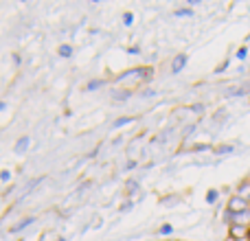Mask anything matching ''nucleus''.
Listing matches in <instances>:
<instances>
[{"label": "nucleus", "mask_w": 250, "mask_h": 241, "mask_svg": "<svg viewBox=\"0 0 250 241\" xmlns=\"http://www.w3.org/2000/svg\"><path fill=\"white\" fill-rule=\"evenodd\" d=\"M229 213H233V215H242V213L250 211V202H246V200L237 198V195H233V198L229 200V208H226Z\"/></svg>", "instance_id": "f257e3e1"}, {"label": "nucleus", "mask_w": 250, "mask_h": 241, "mask_svg": "<svg viewBox=\"0 0 250 241\" xmlns=\"http://www.w3.org/2000/svg\"><path fill=\"white\" fill-rule=\"evenodd\" d=\"M246 233H248V228H244V226H237V224H233L229 228L230 241H244V239H246Z\"/></svg>", "instance_id": "f03ea898"}, {"label": "nucleus", "mask_w": 250, "mask_h": 241, "mask_svg": "<svg viewBox=\"0 0 250 241\" xmlns=\"http://www.w3.org/2000/svg\"><path fill=\"white\" fill-rule=\"evenodd\" d=\"M237 198H242V200H246V202H250V178H246V180H242L239 182V186H237Z\"/></svg>", "instance_id": "7ed1b4c3"}, {"label": "nucleus", "mask_w": 250, "mask_h": 241, "mask_svg": "<svg viewBox=\"0 0 250 241\" xmlns=\"http://www.w3.org/2000/svg\"><path fill=\"white\" fill-rule=\"evenodd\" d=\"M185 66H187V55L185 53H180V55H176L173 57V61H171V73H180Z\"/></svg>", "instance_id": "20e7f679"}, {"label": "nucleus", "mask_w": 250, "mask_h": 241, "mask_svg": "<svg viewBox=\"0 0 250 241\" xmlns=\"http://www.w3.org/2000/svg\"><path fill=\"white\" fill-rule=\"evenodd\" d=\"M29 145H31V138H29V136H22L20 141L16 142V147H13V151H16V154H24V151L29 149Z\"/></svg>", "instance_id": "39448f33"}, {"label": "nucleus", "mask_w": 250, "mask_h": 241, "mask_svg": "<svg viewBox=\"0 0 250 241\" xmlns=\"http://www.w3.org/2000/svg\"><path fill=\"white\" fill-rule=\"evenodd\" d=\"M31 224H33V217H24V220H22L16 228H11V233H22V230H24L26 226H31Z\"/></svg>", "instance_id": "423d86ee"}, {"label": "nucleus", "mask_w": 250, "mask_h": 241, "mask_svg": "<svg viewBox=\"0 0 250 241\" xmlns=\"http://www.w3.org/2000/svg\"><path fill=\"white\" fill-rule=\"evenodd\" d=\"M60 55L62 57H70V55H73V46H70V44H62V46H60Z\"/></svg>", "instance_id": "0eeeda50"}, {"label": "nucleus", "mask_w": 250, "mask_h": 241, "mask_svg": "<svg viewBox=\"0 0 250 241\" xmlns=\"http://www.w3.org/2000/svg\"><path fill=\"white\" fill-rule=\"evenodd\" d=\"M132 117H123V119H117L114 120V127H123V125H127V123H132Z\"/></svg>", "instance_id": "6e6552de"}, {"label": "nucleus", "mask_w": 250, "mask_h": 241, "mask_svg": "<svg viewBox=\"0 0 250 241\" xmlns=\"http://www.w3.org/2000/svg\"><path fill=\"white\" fill-rule=\"evenodd\" d=\"M129 95H132V92H127V90H123V92H119V90H117L112 97H114V99H117V101H125Z\"/></svg>", "instance_id": "1a4fd4ad"}, {"label": "nucleus", "mask_w": 250, "mask_h": 241, "mask_svg": "<svg viewBox=\"0 0 250 241\" xmlns=\"http://www.w3.org/2000/svg\"><path fill=\"white\" fill-rule=\"evenodd\" d=\"M99 86H104V81H101V79H95V81H90V83L86 86V90H97Z\"/></svg>", "instance_id": "9d476101"}, {"label": "nucleus", "mask_w": 250, "mask_h": 241, "mask_svg": "<svg viewBox=\"0 0 250 241\" xmlns=\"http://www.w3.org/2000/svg\"><path fill=\"white\" fill-rule=\"evenodd\" d=\"M217 198H220V193H217V191H208V195H207V202H208V204H213Z\"/></svg>", "instance_id": "9b49d317"}, {"label": "nucleus", "mask_w": 250, "mask_h": 241, "mask_svg": "<svg viewBox=\"0 0 250 241\" xmlns=\"http://www.w3.org/2000/svg\"><path fill=\"white\" fill-rule=\"evenodd\" d=\"M173 233V228H171V224H165L163 228H160V235H171Z\"/></svg>", "instance_id": "f8f14e48"}, {"label": "nucleus", "mask_w": 250, "mask_h": 241, "mask_svg": "<svg viewBox=\"0 0 250 241\" xmlns=\"http://www.w3.org/2000/svg\"><path fill=\"white\" fill-rule=\"evenodd\" d=\"M123 22H125V26H129V24L134 22V16H132V13H125V16H123Z\"/></svg>", "instance_id": "ddd939ff"}, {"label": "nucleus", "mask_w": 250, "mask_h": 241, "mask_svg": "<svg viewBox=\"0 0 250 241\" xmlns=\"http://www.w3.org/2000/svg\"><path fill=\"white\" fill-rule=\"evenodd\" d=\"M0 180H2V182H9V180H11V173H9V171H2V173H0Z\"/></svg>", "instance_id": "4468645a"}, {"label": "nucleus", "mask_w": 250, "mask_h": 241, "mask_svg": "<svg viewBox=\"0 0 250 241\" xmlns=\"http://www.w3.org/2000/svg\"><path fill=\"white\" fill-rule=\"evenodd\" d=\"M246 55H248L246 48H239V51H237V57H239V60H246Z\"/></svg>", "instance_id": "2eb2a0df"}, {"label": "nucleus", "mask_w": 250, "mask_h": 241, "mask_svg": "<svg viewBox=\"0 0 250 241\" xmlns=\"http://www.w3.org/2000/svg\"><path fill=\"white\" fill-rule=\"evenodd\" d=\"M189 9H180V11H176V16H189Z\"/></svg>", "instance_id": "dca6fc26"}, {"label": "nucleus", "mask_w": 250, "mask_h": 241, "mask_svg": "<svg viewBox=\"0 0 250 241\" xmlns=\"http://www.w3.org/2000/svg\"><path fill=\"white\" fill-rule=\"evenodd\" d=\"M127 191H136V182H129V184H127Z\"/></svg>", "instance_id": "f3484780"}, {"label": "nucleus", "mask_w": 250, "mask_h": 241, "mask_svg": "<svg viewBox=\"0 0 250 241\" xmlns=\"http://www.w3.org/2000/svg\"><path fill=\"white\" fill-rule=\"evenodd\" d=\"M246 241H250V228H248V233H246Z\"/></svg>", "instance_id": "a211bd4d"}, {"label": "nucleus", "mask_w": 250, "mask_h": 241, "mask_svg": "<svg viewBox=\"0 0 250 241\" xmlns=\"http://www.w3.org/2000/svg\"><path fill=\"white\" fill-rule=\"evenodd\" d=\"M2 108H4V103H0V110H2Z\"/></svg>", "instance_id": "6ab92c4d"}]
</instances>
